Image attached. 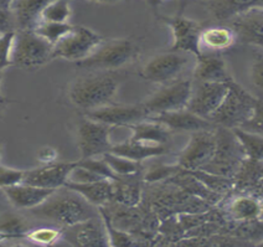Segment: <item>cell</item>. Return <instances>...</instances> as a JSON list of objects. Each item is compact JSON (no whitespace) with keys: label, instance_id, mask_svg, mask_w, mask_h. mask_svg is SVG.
Returning <instances> with one entry per match:
<instances>
[{"label":"cell","instance_id":"2e32d148","mask_svg":"<svg viewBox=\"0 0 263 247\" xmlns=\"http://www.w3.org/2000/svg\"><path fill=\"white\" fill-rule=\"evenodd\" d=\"M77 166V162L71 163H50L41 168L26 170L24 183L30 185L55 189L65 186L70 178L71 172Z\"/></svg>","mask_w":263,"mask_h":247},{"label":"cell","instance_id":"7dc6e473","mask_svg":"<svg viewBox=\"0 0 263 247\" xmlns=\"http://www.w3.org/2000/svg\"><path fill=\"white\" fill-rule=\"evenodd\" d=\"M190 2H191V0H180V8H179V14H178V15H181V14H183L185 7H186V5L189 4Z\"/></svg>","mask_w":263,"mask_h":247},{"label":"cell","instance_id":"6da1fadb","mask_svg":"<svg viewBox=\"0 0 263 247\" xmlns=\"http://www.w3.org/2000/svg\"><path fill=\"white\" fill-rule=\"evenodd\" d=\"M122 77L115 71H97L81 76L71 85L68 97L77 108L89 112L112 105Z\"/></svg>","mask_w":263,"mask_h":247},{"label":"cell","instance_id":"d4e9b609","mask_svg":"<svg viewBox=\"0 0 263 247\" xmlns=\"http://www.w3.org/2000/svg\"><path fill=\"white\" fill-rule=\"evenodd\" d=\"M132 129L129 141L140 142L151 145H168L170 139V130L164 124L148 118L146 121L130 124Z\"/></svg>","mask_w":263,"mask_h":247},{"label":"cell","instance_id":"5b68a950","mask_svg":"<svg viewBox=\"0 0 263 247\" xmlns=\"http://www.w3.org/2000/svg\"><path fill=\"white\" fill-rule=\"evenodd\" d=\"M138 51V46L130 39L103 41L89 58L77 62V66L91 71H115L133 61Z\"/></svg>","mask_w":263,"mask_h":247},{"label":"cell","instance_id":"4dcf8cb0","mask_svg":"<svg viewBox=\"0 0 263 247\" xmlns=\"http://www.w3.org/2000/svg\"><path fill=\"white\" fill-rule=\"evenodd\" d=\"M72 10L70 7V0H52L41 14V20L52 23H68Z\"/></svg>","mask_w":263,"mask_h":247},{"label":"cell","instance_id":"f6af8a7d","mask_svg":"<svg viewBox=\"0 0 263 247\" xmlns=\"http://www.w3.org/2000/svg\"><path fill=\"white\" fill-rule=\"evenodd\" d=\"M256 192H257V196H258L259 198V200H261V204H262V214H261V221L263 222V186H259V187H257L256 189Z\"/></svg>","mask_w":263,"mask_h":247},{"label":"cell","instance_id":"8fae6325","mask_svg":"<svg viewBox=\"0 0 263 247\" xmlns=\"http://www.w3.org/2000/svg\"><path fill=\"white\" fill-rule=\"evenodd\" d=\"M160 19L173 32V44L169 51L189 53L196 59L202 55L200 47V36L202 32L201 24L183 15L161 16Z\"/></svg>","mask_w":263,"mask_h":247},{"label":"cell","instance_id":"52a82bcc","mask_svg":"<svg viewBox=\"0 0 263 247\" xmlns=\"http://www.w3.org/2000/svg\"><path fill=\"white\" fill-rule=\"evenodd\" d=\"M103 43V39L91 29L85 26L74 28L53 45L52 58L81 62L93 53Z\"/></svg>","mask_w":263,"mask_h":247},{"label":"cell","instance_id":"603a6c76","mask_svg":"<svg viewBox=\"0 0 263 247\" xmlns=\"http://www.w3.org/2000/svg\"><path fill=\"white\" fill-rule=\"evenodd\" d=\"M236 41H237V36L231 26L215 25L202 29L201 36H200V47H201V52L206 50L208 53H220L221 51L230 49Z\"/></svg>","mask_w":263,"mask_h":247},{"label":"cell","instance_id":"bcb514c9","mask_svg":"<svg viewBox=\"0 0 263 247\" xmlns=\"http://www.w3.org/2000/svg\"><path fill=\"white\" fill-rule=\"evenodd\" d=\"M92 3H98V4H115V3L122 2V0H88Z\"/></svg>","mask_w":263,"mask_h":247},{"label":"cell","instance_id":"f546056e","mask_svg":"<svg viewBox=\"0 0 263 247\" xmlns=\"http://www.w3.org/2000/svg\"><path fill=\"white\" fill-rule=\"evenodd\" d=\"M74 26L68 23H52L41 20L32 31L36 32L41 37L46 39L50 44L55 45L62 37L66 36L68 32L72 30Z\"/></svg>","mask_w":263,"mask_h":247},{"label":"cell","instance_id":"f1b7e54d","mask_svg":"<svg viewBox=\"0 0 263 247\" xmlns=\"http://www.w3.org/2000/svg\"><path fill=\"white\" fill-rule=\"evenodd\" d=\"M234 130L243 147L246 157L257 162H263V136L247 132L241 128H235Z\"/></svg>","mask_w":263,"mask_h":247},{"label":"cell","instance_id":"836d02e7","mask_svg":"<svg viewBox=\"0 0 263 247\" xmlns=\"http://www.w3.org/2000/svg\"><path fill=\"white\" fill-rule=\"evenodd\" d=\"M15 37H16V31L2 34V36H0V67H2V70L13 65Z\"/></svg>","mask_w":263,"mask_h":247},{"label":"cell","instance_id":"83f0119b","mask_svg":"<svg viewBox=\"0 0 263 247\" xmlns=\"http://www.w3.org/2000/svg\"><path fill=\"white\" fill-rule=\"evenodd\" d=\"M263 177V162H257L246 158L242 163L240 170L235 177V189L246 192L259 187Z\"/></svg>","mask_w":263,"mask_h":247},{"label":"cell","instance_id":"f35d334b","mask_svg":"<svg viewBox=\"0 0 263 247\" xmlns=\"http://www.w3.org/2000/svg\"><path fill=\"white\" fill-rule=\"evenodd\" d=\"M251 81L253 86L263 92V49H258L251 65Z\"/></svg>","mask_w":263,"mask_h":247},{"label":"cell","instance_id":"484cf974","mask_svg":"<svg viewBox=\"0 0 263 247\" xmlns=\"http://www.w3.org/2000/svg\"><path fill=\"white\" fill-rule=\"evenodd\" d=\"M110 151L118 154V156L128 158V159L136 160V162H142L148 158L163 156V154L168 153L169 150L168 145H151L128 139L127 142L121 143V144L113 145Z\"/></svg>","mask_w":263,"mask_h":247},{"label":"cell","instance_id":"d6986e66","mask_svg":"<svg viewBox=\"0 0 263 247\" xmlns=\"http://www.w3.org/2000/svg\"><path fill=\"white\" fill-rule=\"evenodd\" d=\"M205 8L216 23H229L247 11L263 9V0H208Z\"/></svg>","mask_w":263,"mask_h":247},{"label":"cell","instance_id":"7a4b0ae2","mask_svg":"<svg viewBox=\"0 0 263 247\" xmlns=\"http://www.w3.org/2000/svg\"><path fill=\"white\" fill-rule=\"evenodd\" d=\"M34 215L65 226H73L98 215L95 205L80 193L62 186L55 190L46 201L32 209Z\"/></svg>","mask_w":263,"mask_h":247},{"label":"cell","instance_id":"1f68e13d","mask_svg":"<svg viewBox=\"0 0 263 247\" xmlns=\"http://www.w3.org/2000/svg\"><path fill=\"white\" fill-rule=\"evenodd\" d=\"M102 157L108 163L110 169L117 175H121V177H123V175L137 174L140 170V162L128 159V158L118 156V154L112 153V151L103 154Z\"/></svg>","mask_w":263,"mask_h":247},{"label":"cell","instance_id":"e0dca14e","mask_svg":"<svg viewBox=\"0 0 263 247\" xmlns=\"http://www.w3.org/2000/svg\"><path fill=\"white\" fill-rule=\"evenodd\" d=\"M237 41L263 49V9H255L230 20Z\"/></svg>","mask_w":263,"mask_h":247},{"label":"cell","instance_id":"44dd1931","mask_svg":"<svg viewBox=\"0 0 263 247\" xmlns=\"http://www.w3.org/2000/svg\"><path fill=\"white\" fill-rule=\"evenodd\" d=\"M194 68L195 82H229L232 79L219 53H202Z\"/></svg>","mask_w":263,"mask_h":247},{"label":"cell","instance_id":"277c9868","mask_svg":"<svg viewBox=\"0 0 263 247\" xmlns=\"http://www.w3.org/2000/svg\"><path fill=\"white\" fill-rule=\"evenodd\" d=\"M216 151L208 165L201 170L221 177L235 179L236 174L240 170L242 163L246 159L243 147L238 141L234 129L225 127H216Z\"/></svg>","mask_w":263,"mask_h":247},{"label":"cell","instance_id":"ffe728a7","mask_svg":"<svg viewBox=\"0 0 263 247\" xmlns=\"http://www.w3.org/2000/svg\"><path fill=\"white\" fill-rule=\"evenodd\" d=\"M3 190L7 194L9 201L17 209H35L49 199L55 193V189L30 185L22 183L14 186H5Z\"/></svg>","mask_w":263,"mask_h":247},{"label":"cell","instance_id":"60d3db41","mask_svg":"<svg viewBox=\"0 0 263 247\" xmlns=\"http://www.w3.org/2000/svg\"><path fill=\"white\" fill-rule=\"evenodd\" d=\"M103 216H104V222H106L107 231H108L110 246H136L137 245V242H134L128 235L121 234L119 231H116L115 229L112 227V225H110V222L107 220V216L106 215Z\"/></svg>","mask_w":263,"mask_h":247},{"label":"cell","instance_id":"cb8c5ba5","mask_svg":"<svg viewBox=\"0 0 263 247\" xmlns=\"http://www.w3.org/2000/svg\"><path fill=\"white\" fill-rule=\"evenodd\" d=\"M226 213L235 221L251 222L261 220L262 204L257 195L241 194L232 198L226 205Z\"/></svg>","mask_w":263,"mask_h":247},{"label":"cell","instance_id":"ab89813d","mask_svg":"<svg viewBox=\"0 0 263 247\" xmlns=\"http://www.w3.org/2000/svg\"><path fill=\"white\" fill-rule=\"evenodd\" d=\"M183 170V168L179 165L176 166H166V165H154L152 166L151 170H149L148 174L145 175L146 180H160V179H165V178H170L173 175L178 174L179 172Z\"/></svg>","mask_w":263,"mask_h":247},{"label":"cell","instance_id":"681fc988","mask_svg":"<svg viewBox=\"0 0 263 247\" xmlns=\"http://www.w3.org/2000/svg\"><path fill=\"white\" fill-rule=\"evenodd\" d=\"M259 186H263V177H262V179H261V184H259Z\"/></svg>","mask_w":263,"mask_h":247},{"label":"cell","instance_id":"8d00e7d4","mask_svg":"<svg viewBox=\"0 0 263 247\" xmlns=\"http://www.w3.org/2000/svg\"><path fill=\"white\" fill-rule=\"evenodd\" d=\"M240 128L247 132L263 136V98H258L252 117Z\"/></svg>","mask_w":263,"mask_h":247},{"label":"cell","instance_id":"7402d4cb","mask_svg":"<svg viewBox=\"0 0 263 247\" xmlns=\"http://www.w3.org/2000/svg\"><path fill=\"white\" fill-rule=\"evenodd\" d=\"M52 0H14L10 10L15 17L17 31L34 30L41 22L44 9Z\"/></svg>","mask_w":263,"mask_h":247},{"label":"cell","instance_id":"9a60e30c","mask_svg":"<svg viewBox=\"0 0 263 247\" xmlns=\"http://www.w3.org/2000/svg\"><path fill=\"white\" fill-rule=\"evenodd\" d=\"M86 117L91 120L102 122L108 126H130L138 122L148 120L149 113L145 109L144 105L134 106H106L102 108L95 109V111L86 112Z\"/></svg>","mask_w":263,"mask_h":247},{"label":"cell","instance_id":"5bb4252c","mask_svg":"<svg viewBox=\"0 0 263 247\" xmlns=\"http://www.w3.org/2000/svg\"><path fill=\"white\" fill-rule=\"evenodd\" d=\"M65 231V239L73 246L81 247H106L110 246L108 231L106 222L101 221L100 217H93L87 221L80 222L73 226H67Z\"/></svg>","mask_w":263,"mask_h":247},{"label":"cell","instance_id":"9c48e42d","mask_svg":"<svg viewBox=\"0 0 263 247\" xmlns=\"http://www.w3.org/2000/svg\"><path fill=\"white\" fill-rule=\"evenodd\" d=\"M112 126L86 117L80 121L77 127V144L81 159H88L108 153L113 144L110 142Z\"/></svg>","mask_w":263,"mask_h":247},{"label":"cell","instance_id":"ee69618b","mask_svg":"<svg viewBox=\"0 0 263 247\" xmlns=\"http://www.w3.org/2000/svg\"><path fill=\"white\" fill-rule=\"evenodd\" d=\"M13 3L14 0H0V9L2 10H9Z\"/></svg>","mask_w":263,"mask_h":247},{"label":"cell","instance_id":"e575fe53","mask_svg":"<svg viewBox=\"0 0 263 247\" xmlns=\"http://www.w3.org/2000/svg\"><path fill=\"white\" fill-rule=\"evenodd\" d=\"M79 165L85 166V168L89 169V170L97 173L98 175L106 178V179H117L118 177V175L110 169L109 164L104 160L103 157L102 159L100 160L93 159V158H88V159H80Z\"/></svg>","mask_w":263,"mask_h":247},{"label":"cell","instance_id":"b9f144b4","mask_svg":"<svg viewBox=\"0 0 263 247\" xmlns=\"http://www.w3.org/2000/svg\"><path fill=\"white\" fill-rule=\"evenodd\" d=\"M0 30L2 34H7L10 31H17V25L15 22V17L11 10H2L0 11Z\"/></svg>","mask_w":263,"mask_h":247},{"label":"cell","instance_id":"30bf717a","mask_svg":"<svg viewBox=\"0 0 263 247\" xmlns=\"http://www.w3.org/2000/svg\"><path fill=\"white\" fill-rule=\"evenodd\" d=\"M215 128L191 133L189 143L179 154V166L184 170H201L210 163L217 145Z\"/></svg>","mask_w":263,"mask_h":247},{"label":"cell","instance_id":"7c38bea8","mask_svg":"<svg viewBox=\"0 0 263 247\" xmlns=\"http://www.w3.org/2000/svg\"><path fill=\"white\" fill-rule=\"evenodd\" d=\"M187 64L189 53L166 51L154 56L146 62L142 70V76L148 81L168 85L183 72Z\"/></svg>","mask_w":263,"mask_h":247},{"label":"cell","instance_id":"4fadbf2b","mask_svg":"<svg viewBox=\"0 0 263 247\" xmlns=\"http://www.w3.org/2000/svg\"><path fill=\"white\" fill-rule=\"evenodd\" d=\"M227 92L229 82H196L187 109L209 120L223 102Z\"/></svg>","mask_w":263,"mask_h":247},{"label":"cell","instance_id":"8992f818","mask_svg":"<svg viewBox=\"0 0 263 247\" xmlns=\"http://www.w3.org/2000/svg\"><path fill=\"white\" fill-rule=\"evenodd\" d=\"M53 45L32 30L16 31L13 65L24 70H36L53 60Z\"/></svg>","mask_w":263,"mask_h":247},{"label":"cell","instance_id":"d6a6232c","mask_svg":"<svg viewBox=\"0 0 263 247\" xmlns=\"http://www.w3.org/2000/svg\"><path fill=\"white\" fill-rule=\"evenodd\" d=\"M29 231L28 226L22 217L8 214L3 215L2 219V236L3 237H25L26 232Z\"/></svg>","mask_w":263,"mask_h":247},{"label":"cell","instance_id":"7bdbcfd3","mask_svg":"<svg viewBox=\"0 0 263 247\" xmlns=\"http://www.w3.org/2000/svg\"><path fill=\"white\" fill-rule=\"evenodd\" d=\"M56 156H58V153H56L52 148H43V149L40 150V153H39V158H40L41 162H44V164L53 163Z\"/></svg>","mask_w":263,"mask_h":247},{"label":"cell","instance_id":"74e56055","mask_svg":"<svg viewBox=\"0 0 263 247\" xmlns=\"http://www.w3.org/2000/svg\"><path fill=\"white\" fill-rule=\"evenodd\" d=\"M25 175L26 170L11 169L2 165L0 166V185H2V187H5L22 184L24 183V179H25Z\"/></svg>","mask_w":263,"mask_h":247},{"label":"cell","instance_id":"ba28073f","mask_svg":"<svg viewBox=\"0 0 263 247\" xmlns=\"http://www.w3.org/2000/svg\"><path fill=\"white\" fill-rule=\"evenodd\" d=\"M193 80H179L164 85L159 91L143 102L149 113V117L187 108L193 94Z\"/></svg>","mask_w":263,"mask_h":247},{"label":"cell","instance_id":"c3c4849f","mask_svg":"<svg viewBox=\"0 0 263 247\" xmlns=\"http://www.w3.org/2000/svg\"><path fill=\"white\" fill-rule=\"evenodd\" d=\"M164 2H165V0H148L149 5H152V7H153V8L159 7L161 3H164Z\"/></svg>","mask_w":263,"mask_h":247},{"label":"cell","instance_id":"ac0fdd59","mask_svg":"<svg viewBox=\"0 0 263 247\" xmlns=\"http://www.w3.org/2000/svg\"><path fill=\"white\" fill-rule=\"evenodd\" d=\"M151 120L159 122L164 124L170 132H197V130L214 129L215 124L206 118L200 117L189 109H180V111L160 113V115L151 116Z\"/></svg>","mask_w":263,"mask_h":247},{"label":"cell","instance_id":"d590c367","mask_svg":"<svg viewBox=\"0 0 263 247\" xmlns=\"http://www.w3.org/2000/svg\"><path fill=\"white\" fill-rule=\"evenodd\" d=\"M61 235V231L56 230V229L51 227H41L35 229V230H30L26 232L25 237L29 240L34 241L36 243H41V245H50L53 241H56Z\"/></svg>","mask_w":263,"mask_h":247},{"label":"cell","instance_id":"4316f807","mask_svg":"<svg viewBox=\"0 0 263 247\" xmlns=\"http://www.w3.org/2000/svg\"><path fill=\"white\" fill-rule=\"evenodd\" d=\"M65 186L80 193L83 198L87 199L95 206H101V205L106 204L113 196V187L107 179L92 181V183H73V181H67L65 184Z\"/></svg>","mask_w":263,"mask_h":247},{"label":"cell","instance_id":"3957f363","mask_svg":"<svg viewBox=\"0 0 263 247\" xmlns=\"http://www.w3.org/2000/svg\"><path fill=\"white\" fill-rule=\"evenodd\" d=\"M258 98L253 97L249 91L234 81H229V92L221 106L212 113L209 121L216 127L230 129L240 128L252 117Z\"/></svg>","mask_w":263,"mask_h":247}]
</instances>
